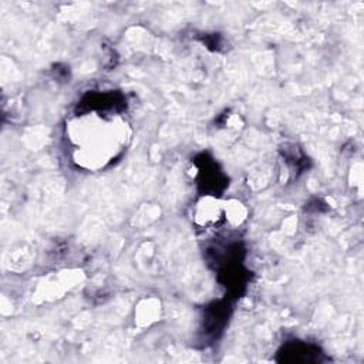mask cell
Here are the masks:
<instances>
[{"label": "cell", "mask_w": 364, "mask_h": 364, "mask_svg": "<svg viewBox=\"0 0 364 364\" xmlns=\"http://www.w3.org/2000/svg\"><path fill=\"white\" fill-rule=\"evenodd\" d=\"M65 139L71 161L84 169L97 171L124 152L129 125L121 112L111 108L85 109L67 121Z\"/></svg>", "instance_id": "cell-1"}]
</instances>
